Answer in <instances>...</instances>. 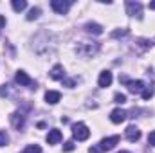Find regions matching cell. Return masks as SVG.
<instances>
[{
    "instance_id": "obj_1",
    "label": "cell",
    "mask_w": 155,
    "mask_h": 153,
    "mask_svg": "<svg viewBox=\"0 0 155 153\" xmlns=\"http://www.w3.org/2000/svg\"><path fill=\"white\" fill-rule=\"evenodd\" d=\"M101 50V45L92 41V43H79L76 47V54L81 58H94L97 52Z\"/></svg>"
},
{
    "instance_id": "obj_2",
    "label": "cell",
    "mask_w": 155,
    "mask_h": 153,
    "mask_svg": "<svg viewBox=\"0 0 155 153\" xmlns=\"http://www.w3.org/2000/svg\"><path fill=\"white\" fill-rule=\"evenodd\" d=\"M72 135H74L76 141H87L90 137V130H88L87 124L76 122V124H72Z\"/></svg>"
},
{
    "instance_id": "obj_3",
    "label": "cell",
    "mask_w": 155,
    "mask_h": 153,
    "mask_svg": "<svg viewBox=\"0 0 155 153\" xmlns=\"http://www.w3.org/2000/svg\"><path fill=\"white\" fill-rule=\"evenodd\" d=\"M126 13H128V16L141 20L143 18V4L135 2V0H128L126 2Z\"/></svg>"
},
{
    "instance_id": "obj_4",
    "label": "cell",
    "mask_w": 155,
    "mask_h": 153,
    "mask_svg": "<svg viewBox=\"0 0 155 153\" xmlns=\"http://www.w3.org/2000/svg\"><path fill=\"white\" fill-rule=\"evenodd\" d=\"M15 81H16L20 86L36 88V83H35V81H33L29 76H27V72H25V70H16V74H15Z\"/></svg>"
},
{
    "instance_id": "obj_5",
    "label": "cell",
    "mask_w": 155,
    "mask_h": 153,
    "mask_svg": "<svg viewBox=\"0 0 155 153\" xmlns=\"http://www.w3.org/2000/svg\"><path fill=\"white\" fill-rule=\"evenodd\" d=\"M71 5H72V0H52L51 2V7L58 15H67V11L71 9Z\"/></svg>"
},
{
    "instance_id": "obj_6",
    "label": "cell",
    "mask_w": 155,
    "mask_h": 153,
    "mask_svg": "<svg viewBox=\"0 0 155 153\" xmlns=\"http://www.w3.org/2000/svg\"><path fill=\"white\" fill-rule=\"evenodd\" d=\"M117 142H119V135L107 137V139H103V141L99 142V150H101V153L103 151H110V150H114V148L117 146Z\"/></svg>"
},
{
    "instance_id": "obj_7",
    "label": "cell",
    "mask_w": 155,
    "mask_h": 153,
    "mask_svg": "<svg viewBox=\"0 0 155 153\" xmlns=\"http://www.w3.org/2000/svg\"><path fill=\"white\" fill-rule=\"evenodd\" d=\"M11 124H13V128L15 130H24V126H25V115L20 114V112H15V114H11Z\"/></svg>"
},
{
    "instance_id": "obj_8",
    "label": "cell",
    "mask_w": 155,
    "mask_h": 153,
    "mask_svg": "<svg viewBox=\"0 0 155 153\" xmlns=\"http://www.w3.org/2000/svg\"><path fill=\"white\" fill-rule=\"evenodd\" d=\"M126 86H128V92H132V94H141L146 85H144V81H141V79H135V81L128 79V81H126Z\"/></svg>"
},
{
    "instance_id": "obj_9",
    "label": "cell",
    "mask_w": 155,
    "mask_h": 153,
    "mask_svg": "<svg viewBox=\"0 0 155 153\" xmlns=\"http://www.w3.org/2000/svg\"><path fill=\"white\" fill-rule=\"evenodd\" d=\"M124 135H126V139H128L130 142H137V141L141 139V130L132 124V126H128V128L124 130Z\"/></svg>"
},
{
    "instance_id": "obj_10",
    "label": "cell",
    "mask_w": 155,
    "mask_h": 153,
    "mask_svg": "<svg viewBox=\"0 0 155 153\" xmlns=\"http://www.w3.org/2000/svg\"><path fill=\"white\" fill-rule=\"evenodd\" d=\"M126 117H128V112L123 110V108H116V110L110 112V121H112L114 124H121Z\"/></svg>"
},
{
    "instance_id": "obj_11",
    "label": "cell",
    "mask_w": 155,
    "mask_h": 153,
    "mask_svg": "<svg viewBox=\"0 0 155 153\" xmlns=\"http://www.w3.org/2000/svg\"><path fill=\"white\" fill-rule=\"evenodd\" d=\"M112 79H114V76H112V72H110V70H103V72L99 74L97 85H99L101 88H107V86H110V85H112Z\"/></svg>"
},
{
    "instance_id": "obj_12",
    "label": "cell",
    "mask_w": 155,
    "mask_h": 153,
    "mask_svg": "<svg viewBox=\"0 0 155 153\" xmlns=\"http://www.w3.org/2000/svg\"><path fill=\"white\" fill-rule=\"evenodd\" d=\"M83 29H85V33H88V34H96V36L103 34V27H101L99 24H96V22H87V24L83 25Z\"/></svg>"
},
{
    "instance_id": "obj_13",
    "label": "cell",
    "mask_w": 155,
    "mask_h": 153,
    "mask_svg": "<svg viewBox=\"0 0 155 153\" xmlns=\"http://www.w3.org/2000/svg\"><path fill=\"white\" fill-rule=\"evenodd\" d=\"M49 76H51V79H56V81H63V79H65V69H63L61 65H54V67L51 69Z\"/></svg>"
},
{
    "instance_id": "obj_14",
    "label": "cell",
    "mask_w": 155,
    "mask_h": 153,
    "mask_svg": "<svg viewBox=\"0 0 155 153\" xmlns=\"http://www.w3.org/2000/svg\"><path fill=\"white\" fill-rule=\"evenodd\" d=\"M45 141H47L49 144H58V142L61 141V132H60L58 128H52V130H49V133H47Z\"/></svg>"
},
{
    "instance_id": "obj_15",
    "label": "cell",
    "mask_w": 155,
    "mask_h": 153,
    "mask_svg": "<svg viewBox=\"0 0 155 153\" xmlns=\"http://www.w3.org/2000/svg\"><path fill=\"white\" fill-rule=\"evenodd\" d=\"M60 99H61V94H60L58 90H47V92H45V101H47L49 105H56Z\"/></svg>"
},
{
    "instance_id": "obj_16",
    "label": "cell",
    "mask_w": 155,
    "mask_h": 153,
    "mask_svg": "<svg viewBox=\"0 0 155 153\" xmlns=\"http://www.w3.org/2000/svg\"><path fill=\"white\" fill-rule=\"evenodd\" d=\"M11 5H13V9H15L16 13H20V11H24V9L27 7V2H25V0H13Z\"/></svg>"
},
{
    "instance_id": "obj_17",
    "label": "cell",
    "mask_w": 155,
    "mask_h": 153,
    "mask_svg": "<svg viewBox=\"0 0 155 153\" xmlns=\"http://www.w3.org/2000/svg\"><path fill=\"white\" fill-rule=\"evenodd\" d=\"M40 15H41V9H40V7H31L29 13H27V20H29V22H31V20H36Z\"/></svg>"
},
{
    "instance_id": "obj_18",
    "label": "cell",
    "mask_w": 155,
    "mask_h": 153,
    "mask_svg": "<svg viewBox=\"0 0 155 153\" xmlns=\"http://www.w3.org/2000/svg\"><path fill=\"white\" fill-rule=\"evenodd\" d=\"M152 96H153V86H144V90L141 92V97L144 101H148V99H152Z\"/></svg>"
},
{
    "instance_id": "obj_19",
    "label": "cell",
    "mask_w": 155,
    "mask_h": 153,
    "mask_svg": "<svg viewBox=\"0 0 155 153\" xmlns=\"http://www.w3.org/2000/svg\"><path fill=\"white\" fill-rule=\"evenodd\" d=\"M22 153H41V148L38 144H29V146H25V150Z\"/></svg>"
},
{
    "instance_id": "obj_20",
    "label": "cell",
    "mask_w": 155,
    "mask_h": 153,
    "mask_svg": "<svg viewBox=\"0 0 155 153\" xmlns=\"http://www.w3.org/2000/svg\"><path fill=\"white\" fill-rule=\"evenodd\" d=\"M7 142H9L7 132H5V130H0V148H2V146H7Z\"/></svg>"
},
{
    "instance_id": "obj_21",
    "label": "cell",
    "mask_w": 155,
    "mask_h": 153,
    "mask_svg": "<svg viewBox=\"0 0 155 153\" xmlns=\"http://www.w3.org/2000/svg\"><path fill=\"white\" fill-rule=\"evenodd\" d=\"M114 103H117V105H124V103H126V96L117 92L116 96H114Z\"/></svg>"
},
{
    "instance_id": "obj_22",
    "label": "cell",
    "mask_w": 155,
    "mask_h": 153,
    "mask_svg": "<svg viewBox=\"0 0 155 153\" xmlns=\"http://www.w3.org/2000/svg\"><path fill=\"white\" fill-rule=\"evenodd\" d=\"M126 34H128V29H117V31L112 33V38H123Z\"/></svg>"
},
{
    "instance_id": "obj_23",
    "label": "cell",
    "mask_w": 155,
    "mask_h": 153,
    "mask_svg": "<svg viewBox=\"0 0 155 153\" xmlns=\"http://www.w3.org/2000/svg\"><path fill=\"white\" fill-rule=\"evenodd\" d=\"M61 83H63V86H67V88H72V86L76 85V79H71V77H65V79H63Z\"/></svg>"
},
{
    "instance_id": "obj_24",
    "label": "cell",
    "mask_w": 155,
    "mask_h": 153,
    "mask_svg": "<svg viewBox=\"0 0 155 153\" xmlns=\"http://www.w3.org/2000/svg\"><path fill=\"white\" fill-rule=\"evenodd\" d=\"M141 47H153L155 45V40H139Z\"/></svg>"
},
{
    "instance_id": "obj_25",
    "label": "cell",
    "mask_w": 155,
    "mask_h": 153,
    "mask_svg": "<svg viewBox=\"0 0 155 153\" xmlns=\"http://www.w3.org/2000/svg\"><path fill=\"white\" fill-rule=\"evenodd\" d=\"M72 150H74V142L72 141H67L63 144V151H72Z\"/></svg>"
},
{
    "instance_id": "obj_26",
    "label": "cell",
    "mask_w": 155,
    "mask_h": 153,
    "mask_svg": "<svg viewBox=\"0 0 155 153\" xmlns=\"http://www.w3.org/2000/svg\"><path fill=\"white\" fill-rule=\"evenodd\" d=\"M148 144H152L155 148V132H152V133L148 135Z\"/></svg>"
},
{
    "instance_id": "obj_27",
    "label": "cell",
    "mask_w": 155,
    "mask_h": 153,
    "mask_svg": "<svg viewBox=\"0 0 155 153\" xmlns=\"http://www.w3.org/2000/svg\"><path fill=\"white\" fill-rule=\"evenodd\" d=\"M4 25H5V18H4V16H2V15H0V29H2V27H4Z\"/></svg>"
},
{
    "instance_id": "obj_28",
    "label": "cell",
    "mask_w": 155,
    "mask_h": 153,
    "mask_svg": "<svg viewBox=\"0 0 155 153\" xmlns=\"http://www.w3.org/2000/svg\"><path fill=\"white\" fill-rule=\"evenodd\" d=\"M150 9H153V11H155V0H153V2H150Z\"/></svg>"
},
{
    "instance_id": "obj_29",
    "label": "cell",
    "mask_w": 155,
    "mask_h": 153,
    "mask_svg": "<svg viewBox=\"0 0 155 153\" xmlns=\"http://www.w3.org/2000/svg\"><path fill=\"white\" fill-rule=\"evenodd\" d=\"M119 153H130V151H119Z\"/></svg>"
}]
</instances>
